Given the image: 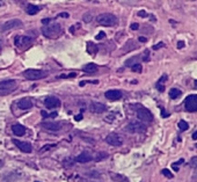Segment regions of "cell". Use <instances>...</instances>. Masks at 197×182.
Listing matches in <instances>:
<instances>
[{
  "instance_id": "cell-10",
  "label": "cell",
  "mask_w": 197,
  "mask_h": 182,
  "mask_svg": "<svg viewBox=\"0 0 197 182\" xmlns=\"http://www.w3.org/2000/svg\"><path fill=\"white\" fill-rule=\"evenodd\" d=\"M106 142L111 146H121L123 144L122 138L118 135H116V133H109L107 136V138H106Z\"/></svg>"
},
{
  "instance_id": "cell-25",
  "label": "cell",
  "mask_w": 197,
  "mask_h": 182,
  "mask_svg": "<svg viewBox=\"0 0 197 182\" xmlns=\"http://www.w3.org/2000/svg\"><path fill=\"white\" fill-rule=\"evenodd\" d=\"M178 128H180L181 131H186V130H188L189 125H188V123L186 121H180L178 122Z\"/></svg>"
},
{
  "instance_id": "cell-41",
  "label": "cell",
  "mask_w": 197,
  "mask_h": 182,
  "mask_svg": "<svg viewBox=\"0 0 197 182\" xmlns=\"http://www.w3.org/2000/svg\"><path fill=\"white\" fill-rule=\"evenodd\" d=\"M157 88L160 92H163V91H165V87H163V86H162L161 84H158V82H157Z\"/></svg>"
},
{
  "instance_id": "cell-5",
  "label": "cell",
  "mask_w": 197,
  "mask_h": 182,
  "mask_svg": "<svg viewBox=\"0 0 197 182\" xmlns=\"http://www.w3.org/2000/svg\"><path fill=\"white\" fill-rule=\"evenodd\" d=\"M23 26L22 21L19 20V19H13V20H8L7 22H5L2 24V28L1 30L2 32H8V30H12V29H16V28H21Z\"/></svg>"
},
{
  "instance_id": "cell-3",
  "label": "cell",
  "mask_w": 197,
  "mask_h": 182,
  "mask_svg": "<svg viewBox=\"0 0 197 182\" xmlns=\"http://www.w3.org/2000/svg\"><path fill=\"white\" fill-rule=\"evenodd\" d=\"M24 78H27L28 80H39L43 79L48 75V72L42 71V70H35V69H28L23 72Z\"/></svg>"
},
{
  "instance_id": "cell-24",
  "label": "cell",
  "mask_w": 197,
  "mask_h": 182,
  "mask_svg": "<svg viewBox=\"0 0 197 182\" xmlns=\"http://www.w3.org/2000/svg\"><path fill=\"white\" fill-rule=\"evenodd\" d=\"M113 179L116 182H129V180H128L124 175H121V174H114V175H113Z\"/></svg>"
},
{
  "instance_id": "cell-47",
  "label": "cell",
  "mask_w": 197,
  "mask_h": 182,
  "mask_svg": "<svg viewBox=\"0 0 197 182\" xmlns=\"http://www.w3.org/2000/svg\"><path fill=\"white\" fill-rule=\"evenodd\" d=\"M54 145H46V146H44V148H42V151H44V150H49L50 147H52Z\"/></svg>"
},
{
  "instance_id": "cell-28",
  "label": "cell",
  "mask_w": 197,
  "mask_h": 182,
  "mask_svg": "<svg viewBox=\"0 0 197 182\" xmlns=\"http://www.w3.org/2000/svg\"><path fill=\"white\" fill-rule=\"evenodd\" d=\"M161 173H162L166 178H168V179H172V178H173V174L171 173V171H169V169H166V168H165V169H162V171H161Z\"/></svg>"
},
{
  "instance_id": "cell-38",
  "label": "cell",
  "mask_w": 197,
  "mask_h": 182,
  "mask_svg": "<svg viewBox=\"0 0 197 182\" xmlns=\"http://www.w3.org/2000/svg\"><path fill=\"white\" fill-rule=\"evenodd\" d=\"M138 16L145 18V16H147V14H146V12H145V11H139V12H138Z\"/></svg>"
},
{
  "instance_id": "cell-17",
  "label": "cell",
  "mask_w": 197,
  "mask_h": 182,
  "mask_svg": "<svg viewBox=\"0 0 197 182\" xmlns=\"http://www.w3.org/2000/svg\"><path fill=\"white\" fill-rule=\"evenodd\" d=\"M18 107L20 109H29L33 107V102L30 99H22L18 102Z\"/></svg>"
},
{
  "instance_id": "cell-1",
  "label": "cell",
  "mask_w": 197,
  "mask_h": 182,
  "mask_svg": "<svg viewBox=\"0 0 197 182\" xmlns=\"http://www.w3.org/2000/svg\"><path fill=\"white\" fill-rule=\"evenodd\" d=\"M63 28L59 23H52V24H46L45 27L42 28V34L48 38H57L61 34Z\"/></svg>"
},
{
  "instance_id": "cell-33",
  "label": "cell",
  "mask_w": 197,
  "mask_h": 182,
  "mask_svg": "<svg viewBox=\"0 0 197 182\" xmlns=\"http://www.w3.org/2000/svg\"><path fill=\"white\" fill-rule=\"evenodd\" d=\"M58 18L67 19V18H70V14H69L67 12H63V13H59V14H58Z\"/></svg>"
},
{
  "instance_id": "cell-12",
  "label": "cell",
  "mask_w": 197,
  "mask_h": 182,
  "mask_svg": "<svg viewBox=\"0 0 197 182\" xmlns=\"http://www.w3.org/2000/svg\"><path fill=\"white\" fill-rule=\"evenodd\" d=\"M41 127L49 131H59L61 129V123L59 122H42Z\"/></svg>"
},
{
  "instance_id": "cell-11",
  "label": "cell",
  "mask_w": 197,
  "mask_h": 182,
  "mask_svg": "<svg viewBox=\"0 0 197 182\" xmlns=\"http://www.w3.org/2000/svg\"><path fill=\"white\" fill-rule=\"evenodd\" d=\"M44 105H45V107L49 108V109L57 108V107L60 106V100H59L58 97H56V96H48V97H45V100H44Z\"/></svg>"
},
{
  "instance_id": "cell-36",
  "label": "cell",
  "mask_w": 197,
  "mask_h": 182,
  "mask_svg": "<svg viewBox=\"0 0 197 182\" xmlns=\"http://www.w3.org/2000/svg\"><path fill=\"white\" fill-rule=\"evenodd\" d=\"M163 45H165V44H163L162 42H159L158 44H156V45L153 47V49H154V50H158V49H160V48H162Z\"/></svg>"
},
{
  "instance_id": "cell-4",
  "label": "cell",
  "mask_w": 197,
  "mask_h": 182,
  "mask_svg": "<svg viewBox=\"0 0 197 182\" xmlns=\"http://www.w3.org/2000/svg\"><path fill=\"white\" fill-rule=\"evenodd\" d=\"M145 130H146V125L139 121H133L126 125V131L131 133H140V132H144Z\"/></svg>"
},
{
  "instance_id": "cell-18",
  "label": "cell",
  "mask_w": 197,
  "mask_h": 182,
  "mask_svg": "<svg viewBox=\"0 0 197 182\" xmlns=\"http://www.w3.org/2000/svg\"><path fill=\"white\" fill-rule=\"evenodd\" d=\"M12 130H13V132H14V135H16V136H23L24 133H26V128L23 127V125H21V124H14L13 127H12Z\"/></svg>"
},
{
  "instance_id": "cell-22",
  "label": "cell",
  "mask_w": 197,
  "mask_h": 182,
  "mask_svg": "<svg viewBox=\"0 0 197 182\" xmlns=\"http://www.w3.org/2000/svg\"><path fill=\"white\" fill-rule=\"evenodd\" d=\"M98 47L94 44V43H91V42H88L87 43V52L89 54V55H95L96 52H98Z\"/></svg>"
},
{
  "instance_id": "cell-8",
  "label": "cell",
  "mask_w": 197,
  "mask_h": 182,
  "mask_svg": "<svg viewBox=\"0 0 197 182\" xmlns=\"http://www.w3.org/2000/svg\"><path fill=\"white\" fill-rule=\"evenodd\" d=\"M33 39L29 36H16L15 39H14V43L15 45L19 48V49H26L28 48L30 44H31Z\"/></svg>"
},
{
  "instance_id": "cell-6",
  "label": "cell",
  "mask_w": 197,
  "mask_h": 182,
  "mask_svg": "<svg viewBox=\"0 0 197 182\" xmlns=\"http://www.w3.org/2000/svg\"><path fill=\"white\" fill-rule=\"evenodd\" d=\"M16 87H18V84H16L15 80H4V81H0V91L5 92L6 94L13 92Z\"/></svg>"
},
{
  "instance_id": "cell-50",
  "label": "cell",
  "mask_w": 197,
  "mask_h": 182,
  "mask_svg": "<svg viewBox=\"0 0 197 182\" xmlns=\"http://www.w3.org/2000/svg\"><path fill=\"white\" fill-rule=\"evenodd\" d=\"M35 182H39V181H35Z\"/></svg>"
},
{
  "instance_id": "cell-15",
  "label": "cell",
  "mask_w": 197,
  "mask_h": 182,
  "mask_svg": "<svg viewBox=\"0 0 197 182\" xmlns=\"http://www.w3.org/2000/svg\"><path fill=\"white\" fill-rule=\"evenodd\" d=\"M89 109L93 112H96V114H101L103 111L107 110V107L103 105V103H100V102H92L91 106H89Z\"/></svg>"
},
{
  "instance_id": "cell-20",
  "label": "cell",
  "mask_w": 197,
  "mask_h": 182,
  "mask_svg": "<svg viewBox=\"0 0 197 182\" xmlns=\"http://www.w3.org/2000/svg\"><path fill=\"white\" fill-rule=\"evenodd\" d=\"M140 59H141V57H140V56L131 57V58H129V59L125 62V66H126V67H131V66H133L135 64H138Z\"/></svg>"
},
{
  "instance_id": "cell-14",
  "label": "cell",
  "mask_w": 197,
  "mask_h": 182,
  "mask_svg": "<svg viewBox=\"0 0 197 182\" xmlns=\"http://www.w3.org/2000/svg\"><path fill=\"white\" fill-rule=\"evenodd\" d=\"M104 96L110 101H117L122 97V92L118 90H110L104 93Z\"/></svg>"
},
{
  "instance_id": "cell-48",
  "label": "cell",
  "mask_w": 197,
  "mask_h": 182,
  "mask_svg": "<svg viewBox=\"0 0 197 182\" xmlns=\"http://www.w3.org/2000/svg\"><path fill=\"white\" fill-rule=\"evenodd\" d=\"M2 41H0V54H1V51H2Z\"/></svg>"
},
{
  "instance_id": "cell-44",
  "label": "cell",
  "mask_w": 197,
  "mask_h": 182,
  "mask_svg": "<svg viewBox=\"0 0 197 182\" xmlns=\"http://www.w3.org/2000/svg\"><path fill=\"white\" fill-rule=\"evenodd\" d=\"M41 114H42V116H43V117H49V114H48V112H45L44 110H42V112H41Z\"/></svg>"
},
{
  "instance_id": "cell-30",
  "label": "cell",
  "mask_w": 197,
  "mask_h": 182,
  "mask_svg": "<svg viewBox=\"0 0 197 182\" xmlns=\"http://www.w3.org/2000/svg\"><path fill=\"white\" fill-rule=\"evenodd\" d=\"M189 165H190L193 168H197V157L191 158V159H190V161H189Z\"/></svg>"
},
{
  "instance_id": "cell-34",
  "label": "cell",
  "mask_w": 197,
  "mask_h": 182,
  "mask_svg": "<svg viewBox=\"0 0 197 182\" xmlns=\"http://www.w3.org/2000/svg\"><path fill=\"white\" fill-rule=\"evenodd\" d=\"M106 37V33L104 32H100L98 35H96V39H103Z\"/></svg>"
},
{
  "instance_id": "cell-13",
  "label": "cell",
  "mask_w": 197,
  "mask_h": 182,
  "mask_svg": "<svg viewBox=\"0 0 197 182\" xmlns=\"http://www.w3.org/2000/svg\"><path fill=\"white\" fill-rule=\"evenodd\" d=\"M13 143L18 146L22 152H24V153H30L33 151L31 145L29 143H27V142H21V140H18V139H13Z\"/></svg>"
},
{
  "instance_id": "cell-2",
  "label": "cell",
  "mask_w": 197,
  "mask_h": 182,
  "mask_svg": "<svg viewBox=\"0 0 197 182\" xmlns=\"http://www.w3.org/2000/svg\"><path fill=\"white\" fill-rule=\"evenodd\" d=\"M98 22L103 27H113L117 23V18L110 13H103L98 16Z\"/></svg>"
},
{
  "instance_id": "cell-37",
  "label": "cell",
  "mask_w": 197,
  "mask_h": 182,
  "mask_svg": "<svg viewBox=\"0 0 197 182\" xmlns=\"http://www.w3.org/2000/svg\"><path fill=\"white\" fill-rule=\"evenodd\" d=\"M70 77H77V73H71V74H63V75H60V78H70Z\"/></svg>"
},
{
  "instance_id": "cell-27",
  "label": "cell",
  "mask_w": 197,
  "mask_h": 182,
  "mask_svg": "<svg viewBox=\"0 0 197 182\" xmlns=\"http://www.w3.org/2000/svg\"><path fill=\"white\" fill-rule=\"evenodd\" d=\"M82 20H84V22H86V23H89V22L93 20V15H92V13H86V14L84 15Z\"/></svg>"
},
{
  "instance_id": "cell-42",
  "label": "cell",
  "mask_w": 197,
  "mask_h": 182,
  "mask_svg": "<svg viewBox=\"0 0 197 182\" xmlns=\"http://www.w3.org/2000/svg\"><path fill=\"white\" fill-rule=\"evenodd\" d=\"M183 47H184V42H183V41H180V42L177 43V48H178V49H182Z\"/></svg>"
},
{
  "instance_id": "cell-7",
  "label": "cell",
  "mask_w": 197,
  "mask_h": 182,
  "mask_svg": "<svg viewBox=\"0 0 197 182\" xmlns=\"http://www.w3.org/2000/svg\"><path fill=\"white\" fill-rule=\"evenodd\" d=\"M137 117L141 122H152L153 121V115L152 112L146 108H139L137 110Z\"/></svg>"
},
{
  "instance_id": "cell-43",
  "label": "cell",
  "mask_w": 197,
  "mask_h": 182,
  "mask_svg": "<svg viewBox=\"0 0 197 182\" xmlns=\"http://www.w3.org/2000/svg\"><path fill=\"white\" fill-rule=\"evenodd\" d=\"M74 120H76V121H81V120H82V114H79V115H77V116L74 117Z\"/></svg>"
},
{
  "instance_id": "cell-49",
  "label": "cell",
  "mask_w": 197,
  "mask_h": 182,
  "mask_svg": "<svg viewBox=\"0 0 197 182\" xmlns=\"http://www.w3.org/2000/svg\"><path fill=\"white\" fill-rule=\"evenodd\" d=\"M162 116H163V117H166V116H168V114H166V112L163 111V109H162Z\"/></svg>"
},
{
  "instance_id": "cell-21",
  "label": "cell",
  "mask_w": 197,
  "mask_h": 182,
  "mask_svg": "<svg viewBox=\"0 0 197 182\" xmlns=\"http://www.w3.org/2000/svg\"><path fill=\"white\" fill-rule=\"evenodd\" d=\"M39 12V7L36 5H28L27 6V13L29 15H35L36 13Z\"/></svg>"
},
{
  "instance_id": "cell-19",
  "label": "cell",
  "mask_w": 197,
  "mask_h": 182,
  "mask_svg": "<svg viewBox=\"0 0 197 182\" xmlns=\"http://www.w3.org/2000/svg\"><path fill=\"white\" fill-rule=\"evenodd\" d=\"M82 70L87 73H95L98 70V67L96 64H94V63H89V64H86V65L82 67Z\"/></svg>"
},
{
  "instance_id": "cell-9",
  "label": "cell",
  "mask_w": 197,
  "mask_h": 182,
  "mask_svg": "<svg viewBox=\"0 0 197 182\" xmlns=\"http://www.w3.org/2000/svg\"><path fill=\"white\" fill-rule=\"evenodd\" d=\"M184 107L188 111H197V95H189L184 101Z\"/></svg>"
},
{
  "instance_id": "cell-31",
  "label": "cell",
  "mask_w": 197,
  "mask_h": 182,
  "mask_svg": "<svg viewBox=\"0 0 197 182\" xmlns=\"http://www.w3.org/2000/svg\"><path fill=\"white\" fill-rule=\"evenodd\" d=\"M183 161H184L183 159H180V160H178L177 163H174V164L172 165V166H173V169H174L175 172H177V171H178V165L183 164Z\"/></svg>"
},
{
  "instance_id": "cell-46",
  "label": "cell",
  "mask_w": 197,
  "mask_h": 182,
  "mask_svg": "<svg viewBox=\"0 0 197 182\" xmlns=\"http://www.w3.org/2000/svg\"><path fill=\"white\" fill-rule=\"evenodd\" d=\"M139 41H140V42H146L147 38H146V37H139Z\"/></svg>"
},
{
  "instance_id": "cell-16",
  "label": "cell",
  "mask_w": 197,
  "mask_h": 182,
  "mask_svg": "<svg viewBox=\"0 0 197 182\" xmlns=\"http://www.w3.org/2000/svg\"><path fill=\"white\" fill-rule=\"evenodd\" d=\"M91 160H92V155H91L89 153H87V152L80 153L78 157L76 158V161H77V163H80V164H85V163H88V161H91Z\"/></svg>"
},
{
  "instance_id": "cell-45",
  "label": "cell",
  "mask_w": 197,
  "mask_h": 182,
  "mask_svg": "<svg viewBox=\"0 0 197 182\" xmlns=\"http://www.w3.org/2000/svg\"><path fill=\"white\" fill-rule=\"evenodd\" d=\"M193 139H194V140H197V131H195V132L193 133Z\"/></svg>"
},
{
  "instance_id": "cell-39",
  "label": "cell",
  "mask_w": 197,
  "mask_h": 182,
  "mask_svg": "<svg viewBox=\"0 0 197 182\" xmlns=\"http://www.w3.org/2000/svg\"><path fill=\"white\" fill-rule=\"evenodd\" d=\"M131 29H132V30H138V29H139V24H138V23H132V24H131Z\"/></svg>"
},
{
  "instance_id": "cell-29",
  "label": "cell",
  "mask_w": 197,
  "mask_h": 182,
  "mask_svg": "<svg viewBox=\"0 0 197 182\" xmlns=\"http://www.w3.org/2000/svg\"><path fill=\"white\" fill-rule=\"evenodd\" d=\"M107 157H108V154H107V153H98V155H96V158H95V160H96V161H100V160L106 159Z\"/></svg>"
},
{
  "instance_id": "cell-35",
  "label": "cell",
  "mask_w": 197,
  "mask_h": 182,
  "mask_svg": "<svg viewBox=\"0 0 197 182\" xmlns=\"http://www.w3.org/2000/svg\"><path fill=\"white\" fill-rule=\"evenodd\" d=\"M166 80H167V75H166V74H163V75H162V77H161V78L159 79L158 84H163V82H165Z\"/></svg>"
},
{
  "instance_id": "cell-40",
  "label": "cell",
  "mask_w": 197,
  "mask_h": 182,
  "mask_svg": "<svg viewBox=\"0 0 197 182\" xmlns=\"http://www.w3.org/2000/svg\"><path fill=\"white\" fill-rule=\"evenodd\" d=\"M50 21H51V19H43V20H42V23L46 26V24H49V23H50Z\"/></svg>"
},
{
  "instance_id": "cell-26",
  "label": "cell",
  "mask_w": 197,
  "mask_h": 182,
  "mask_svg": "<svg viewBox=\"0 0 197 182\" xmlns=\"http://www.w3.org/2000/svg\"><path fill=\"white\" fill-rule=\"evenodd\" d=\"M131 70H132L133 72L140 73L141 71H143V66H141V64H140V63H138V64H135L133 66H131Z\"/></svg>"
},
{
  "instance_id": "cell-23",
  "label": "cell",
  "mask_w": 197,
  "mask_h": 182,
  "mask_svg": "<svg viewBox=\"0 0 197 182\" xmlns=\"http://www.w3.org/2000/svg\"><path fill=\"white\" fill-rule=\"evenodd\" d=\"M181 94H182V92L180 91V90H177V88H172L171 92H169V97L173 99V100H175V99L181 96Z\"/></svg>"
},
{
  "instance_id": "cell-32",
  "label": "cell",
  "mask_w": 197,
  "mask_h": 182,
  "mask_svg": "<svg viewBox=\"0 0 197 182\" xmlns=\"http://www.w3.org/2000/svg\"><path fill=\"white\" fill-rule=\"evenodd\" d=\"M148 55H150V51H148V50H145V52H144V56L141 57V59H143L144 62H147V60L150 59Z\"/></svg>"
}]
</instances>
